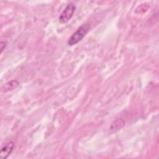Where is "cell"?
<instances>
[{
  "label": "cell",
  "mask_w": 159,
  "mask_h": 159,
  "mask_svg": "<svg viewBox=\"0 0 159 159\" xmlns=\"http://www.w3.org/2000/svg\"><path fill=\"white\" fill-rule=\"evenodd\" d=\"M89 25L85 24L81 25L68 39V44L70 46L76 45L80 42L88 32L89 30Z\"/></svg>",
  "instance_id": "obj_1"
},
{
  "label": "cell",
  "mask_w": 159,
  "mask_h": 159,
  "mask_svg": "<svg viewBox=\"0 0 159 159\" xmlns=\"http://www.w3.org/2000/svg\"><path fill=\"white\" fill-rule=\"evenodd\" d=\"M76 9V6L73 2L68 3L63 11L60 14L58 19L60 23L65 24L68 22L73 17Z\"/></svg>",
  "instance_id": "obj_2"
},
{
  "label": "cell",
  "mask_w": 159,
  "mask_h": 159,
  "mask_svg": "<svg viewBox=\"0 0 159 159\" xmlns=\"http://www.w3.org/2000/svg\"><path fill=\"white\" fill-rule=\"evenodd\" d=\"M14 147V143L12 141L7 142L1 149L0 157L2 159H6L11 154Z\"/></svg>",
  "instance_id": "obj_3"
},
{
  "label": "cell",
  "mask_w": 159,
  "mask_h": 159,
  "mask_svg": "<svg viewBox=\"0 0 159 159\" xmlns=\"http://www.w3.org/2000/svg\"><path fill=\"white\" fill-rule=\"evenodd\" d=\"M125 125V122L122 119H117L114 120L110 127V129L113 131L120 130Z\"/></svg>",
  "instance_id": "obj_4"
},
{
  "label": "cell",
  "mask_w": 159,
  "mask_h": 159,
  "mask_svg": "<svg viewBox=\"0 0 159 159\" xmlns=\"http://www.w3.org/2000/svg\"><path fill=\"white\" fill-rule=\"evenodd\" d=\"M19 84V82L17 80H12L11 81L7 82V83H6L3 86L2 89L5 92L12 91V90L16 89L18 86Z\"/></svg>",
  "instance_id": "obj_5"
},
{
  "label": "cell",
  "mask_w": 159,
  "mask_h": 159,
  "mask_svg": "<svg viewBox=\"0 0 159 159\" xmlns=\"http://www.w3.org/2000/svg\"><path fill=\"white\" fill-rule=\"evenodd\" d=\"M6 42H1V43H0V50H1V53L2 52V51L5 49V48H6Z\"/></svg>",
  "instance_id": "obj_6"
}]
</instances>
